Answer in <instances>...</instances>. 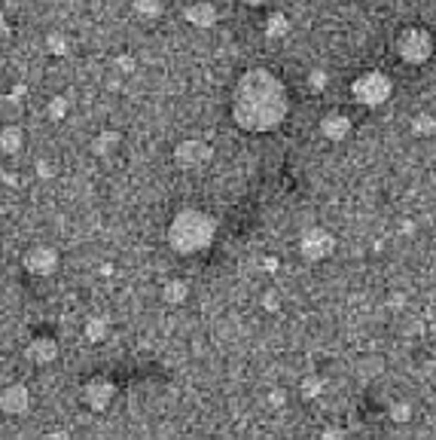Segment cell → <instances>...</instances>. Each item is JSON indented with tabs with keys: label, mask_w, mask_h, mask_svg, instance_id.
I'll use <instances>...</instances> for the list:
<instances>
[{
	"label": "cell",
	"mask_w": 436,
	"mask_h": 440,
	"mask_svg": "<svg viewBox=\"0 0 436 440\" xmlns=\"http://www.w3.org/2000/svg\"><path fill=\"white\" fill-rule=\"evenodd\" d=\"M290 114V95L281 77L266 68H250L232 89V119L241 132L268 135L284 126Z\"/></svg>",
	"instance_id": "1"
},
{
	"label": "cell",
	"mask_w": 436,
	"mask_h": 440,
	"mask_svg": "<svg viewBox=\"0 0 436 440\" xmlns=\"http://www.w3.org/2000/svg\"><path fill=\"white\" fill-rule=\"evenodd\" d=\"M214 236H217L214 217L205 214V211H199V208L177 211L168 224V245L183 257L208 251V248L214 245Z\"/></svg>",
	"instance_id": "2"
},
{
	"label": "cell",
	"mask_w": 436,
	"mask_h": 440,
	"mask_svg": "<svg viewBox=\"0 0 436 440\" xmlns=\"http://www.w3.org/2000/svg\"><path fill=\"white\" fill-rule=\"evenodd\" d=\"M394 49H397V55H400V61L412 64V68H421V64H428L433 59L436 40L424 25H406L403 31L397 34Z\"/></svg>",
	"instance_id": "3"
},
{
	"label": "cell",
	"mask_w": 436,
	"mask_h": 440,
	"mask_svg": "<svg viewBox=\"0 0 436 440\" xmlns=\"http://www.w3.org/2000/svg\"><path fill=\"white\" fill-rule=\"evenodd\" d=\"M351 95H354V101H360L363 107H382L385 101L394 95V82L382 71H366V73H360V77H354V82H351Z\"/></svg>",
	"instance_id": "4"
},
{
	"label": "cell",
	"mask_w": 436,
	"mask_h": 440,
	"mask_svg": "<svg viewBox=\"0 0 436 440\" xmlns=\"http://www.w3.org/2000/svg\"><path fill=\"white\" fill-rule=\"evenodd\" d=\"M332 251H336V236H332L330 229H323V226L305 229L302 238H299V254H302L309 263L327 260Z\"/></svg>",
	"instance_id": "5"
},
{
	"label": "cell",
	"mask_w": 436,
	"mask_h": 440,
	"mask_svg": "<svg viewBox=\"0 0 436 440\" xmlns=\"http://www.w3.org/2000/svg\"><path fill=\"white\" fill-rule=\"evenodd\" d=\"M25 269L37 275V279H46V275H52L58 269V251H55L52 245H34L25 251Z\"/></svg>",
	"instance_id": "6"
},
{
	"label": "cell",
	"mask_w": 436,
	"mask_h": 440,
	"mask_svg": "<svg viewBox=\"0 0 436 440\" xmlns=\"http://www.w3.org/2000/svg\"><path fill=\"white\" fill-rule=\"evenodd\" d=\"M211 147L205 141H199V138H189V141H180L174 147V162L180 165V169H201V165L211 162Z\"/></svg>",
	"instance_id": "7"
},
{
	"label": "cell",
	"mask_w": 436,
	"mask_h": 440,
	"mask_svg": "<svg viewBox=\"0 0 436 440\" xmlns=\"http://www.w3.org/2000/svg\"><path fill=\"white\" fill-rule=\"evenodd\" d=\"M113 398H116V385L110 379H92L82 385V403H86L92 412L107 410L110 403H113Z\"/></svg>",
	"instance_id": "8"
},
{
	"label": "cell",
	"mask_w": 436,
	"mask_h": 440,
	"mask_svg": "<svg viewBox=\"0 0 436 440\" xmlns=\"http://www.w3.org/2000/svg\"><path fill=\"white\" fill-rule=\"evenodd\" d=\"M0 410H4L6 416H25V412L31 410V391H27V385H22V382L6 385V389L0 391Z\"/></svg>",
	"instance_id": "9"
},
{
	"label": "cell",
	"mask_w": 436,
	"mask_h": 440,
	"mask_svg": "<svg viewBox=\"0 0 436 440\" xmlns=\"http://www.w3.org/2000/svg\"><path fill=\"white\" fill-rule=\"evenodd\" d=\"M183 18L192 25V28H201V31H208V28L217 25V6L211 4V0H196V4H189L187 9H183Z\"/></svg>",
	"instance_id": "10"
},
{
	"label": "cell",
	"mask_w": 436,
	"mask_h": 440,
	"mask_svg": "<svg viewBox=\"0 0 436 440\" xmlns=\"http://www.w3.org/2000/svg\"><path fill=\"white\" fill-rule=\"evenodd\" d=\"M351 119L342 114V110H330V114H323V119H320V135L327 138V141H345V138L351 135Z\"/></svg>",
	"instance_id": "11"
},
{
	"label": "cell",
	"mask_w": 436,
	"mask_h": 440,
	"mask_svg": "<svg viewBox=\"0 0 436 440\" xmlns=\"http://www.w3.org/2000/svg\"><path fill=\"white\" fill-rule=\"evenodd\" d=\"M27 358L40 367L52 364L55 358H58V343H55L52 336H34L31 343H27Z\"/></svg>",
	"instance_id": "12"
},
{
	"label": "cell",
	"mask_w": 436,
	"mask_h": 440,
	"mask_svg": "<svg viewBox=\"0 0 436 440\" xmlns=\"http://www.w3.org/2000/svg\"><path fill=\"white\" fill-rule=\"evenodd\" d=\"M119 144H123V138H119V132H113V128H107V132H98L95 138H92L89 150L95 153V156H101V159H104V156L113 153Z\"/></svg>",
	"instance_id": "13"
},
{
	"label": "cell",
	"mask_w": 436,
	"mask_h": 440,
	"mask_svg": "<svg viewBox=\"0 0 436 440\" xmlns=\"http://www.w3.org/2000/svg\"><path fill=\"white\" fill-rule=\"evenodd\" d=\"M25 147V132L18 126H4L0 128V150L6 156H15Z\"/></svg>",
	"instance_id": "14"
},
{
	"label": "cell",
	"mask_w": 436,
	"mask_h": 440,
	"mask_svg": "<svg viewBox=\"0 0 436 440\" xmlns=\"http://www.w3.org/2000/svg\"><path fill=\"white\" fill-rule=\"evenodd\" d=\"M162 297H165V302H171V306H180V302L189 297V284L183 281V279H171V281H165Z\"/></svg>",
	"instance_id": "15"
},
{
	"label": "cell",
	"mask_w": 436,
	"mask_h": 440,
	"mask_svg": "<svg viewBox=\"0 0 436 440\" xmlns=\"http://www.w3.org/2000/svg\"><path fill=\"white\" fill-rule=\"evenodd\" d=\"M287 28H290V25H287V16L284 13H268L263 31H266L268 40H281V37H287Z\"/></svg>",
	"instance_id": "16"
},
{
	"label": "cell",
	"mask_w": 436,
	"mask_h": 440,
	"mask_svg": "<svg viewBox=\"0 0 436 440\" xmlns=\"http://www.w3.org/2000/svg\"><path fill=\"white\" fill-rule=\"evenodd\" d=\"M135 13L144 18H159L165 13V4L162 0H135Z\"/></svg>",
	"instance_id": "17"
},
{
	"label": "cell",
	"mask_w": 436,
	"mask_h": 440,
	"mask_svg": "<svg viewBox=\"0 0 436 440\" xmlns=\"http://www.w3.org/2000/svg\"><path fill=\"white\" fill-rule=\"evenodd\" d=\"M68 34H61V31H52L49 37H46V52L49 55H68Z\"/></svg>",
	"instance_id": "18"
},
{
	"label": "cell",
	"mask_w": 436,
	"mask_h": 440,
	"mask_svg": "<svg viewBox=\"0 0 436 440\" xmlns=\"http://www.w3.org/2000/svg\"><path fill=\"white\" fill-rule=\"evenodd\" d=\"M107 330H110L107 318H92V321H86V336L92 339V343H101V339L107 336Z\"/></svg>",
	"instance_id": "19"
},
{
	"label": "cell",
	"mask_w": 436,
	"mask_h": 440,
	"mask_svg": "<svg viewBox=\"0 0 436 440\" xmlns=\"http://www.w3.org/2000/svg\"><path fill=\"white\" fill-rule=\"evenodd\" d=\"M412 132H415V135H433V132H436V116L418 114V116L412 119Z\"/></svg>",
	"instance_id": "20"
},
{
	"label": "cell",
	"mask_w": 436,
	"mask_h": 440,
	"mask_svg": "<svg viewBox=\"0 0 436 440\" xmlns=\"http://www.w3.org/2000/svg\"><path fill=\"white\" fill-rule=\"evenodd\" d=\"M46 114H49V119H55V123H58V119H64V116H68V98L55 95L49 104H46Z\"/></svg>",
	"instance_id": "21"
},
{
	"label": "cell",
	"mask_w": 436,
	"mask_h": 440,
	"mask_svg": "<svg viewBox=\"0 0 436 440\" xmlns=\"http://www.w3.org/2000/svg\"><path fill=\"white\" fill-rule=\"evenodd\" d=\"M320 391H323L320 376H309V379H302V394H305V398H318Z\"/></svg>",
	"instance_id": "22"
},
{
	"label": "cell",
	"mask_w": 436,
	"mask_h": 440,
	"mask_svg": "<svg viewBox=\"0 0 436 440\" xmlns=\"http://www.w3.org/2000/svg\"><path fill=\"white\" fill-rule=\"evenodd\" d=\"M327 82H330V77H327V71H311L309 73V86L314 89V92H320V89H327Z\"/></svg>",
	"instance_id": "23"
},
{
	"label": "cell",
	"mask_w": 436,
	"mask_h": 440,
	"mask_svg": "<svg viewBox=\"0 0 436 440\" xmlns=\"http://www.w3.org/2000/svg\"><path fill=\"white\" fill-rule=\"evenodd\" d=\"M409 416H412V407L406 401H400V403H394V407H391V419L394 422H409Z\"/></svg>",
	"instance_id": "24"
},
{
	"label": "cell",
	"mask_w": 436,
	"mask_h": 440,
	"mask_svg": "<svg viewBox=\"0 0 436 440\" xmlns=\"http://www.w3.org/2000/svg\"><path fill=\"white\" fill-rule=\"evenodd\" d=\"M263 309H266V312H278V309H281L278 291H266V293H263Z\"/></svg>",
	"instance_id": "25"
},
{
	"label": "cell",
	"mask_w": 436,
	"mask_h": 440,
	"mask_svg": "<svg viewBox=\"0 0 436 440\" xmlns=\"http://www.w3.org/2000/svg\"><path fill=\"white\" fill-rule=\"evenodd\" d=\"M116 68L123 71V73H132L137 68V61H135V55H116Z\"/></svg>",
	"instance_id": "26"
},
{
	"label": "cell",
	"mask_w": 436,
	"mask_h": 440,
	"mask_svg": "<svg viewBox=\"0 0 436 440\" xmlns=\"http://www.w3.org/2000/svg\"><path fill=\"white\" fill-rule=\"evenodd\" d=\"M52 171H55L52 162H43V159L37 162V174H40V178H52Z\"/></svg>",
	"instance_id": "27"
},
{
	"label": "cell",
	"mask_w": 436,
	"mask_h": 440,
	"mask_svg": "<svg viewBox=\"0 0 436 440\" xmlns=\"http://www.w3.org/2000/svg\"><path fill=\"white\" fill-rule=\"evenodd\" d=\"M284 401H287V398H284L281 389H275L272 394H268V403H272V407H284Z\"/></svg>",
	"instance_id": "28"
},
{
	"label": "cell",
	"mask_w": 436,
	"mask_h": 440,
	"mask_svg": "<svg viewBox=\"0 0 436 440\" xmlns=\"http://www.w3.org/2000/svg\"><path fill=\"white\" fill-rule=\"evenodd\" d=\"M320 440H345V434H342L339 428H327V431L320 434Z\"/></svg>",
	"instance_id": "29"
},
{
	"label": "cell",
	"mask_w": 436,
	"mask_h": 440,
	"mask_svg": "<svg viewBox=\"0 0 436 440\" xmlns=\"http://www.w3.org/2000/svg\"><path fill=\"white\" fill-rule=\"evenodd\" d=\"M27 95V86H22V82H18V86L13 89V95H9V101H15V98H25Z\"/></svg>",
	"instance_id": "30"
},
{
	"label": "cell",
	"mask_w": 436,
	"mask_h": 440,
	"mask_svg": "<svg viewBox=\"0 0 436 440\" xmlns=\"http://www.w3.org/2000/svg\"><path fill=\"white\" fill-rule=\"evenodd\" d=\"M4 37H9V22H6V16L0 13V40H4Z\"/></svg>",
	"instance_id": "31"
},
{
	"label": "cell",
	"mask_w": 436,
	"mask_h": 440,
	"mask_svg": "<svg viewBox=\"0 0 436 440\" xmlns=\"http://www.w3.org/2000/svg\"><path fill=\"white\" fill-rule=\"evenodd\" d=\"M263 269H266V272H275V269H278V260H275V257H266V260H263Z\"/></svg>",
	"instance_id": "32"
},
{
	"label": "cell",
	"mask_w": 436,
	"mask_h": 440,
	"mask_svg": "<svg viewBox=\"0 0 436 440\" xmlns=\"http://www.w3.org/2000/svg\"><path fill=\"white\" fill-rule=\"evenodd\" d=\"M4 183H9V187H13V183H18L15 174H13V171H4Z\"/></svg>",
	"instance_id": "33"
},
{
	"label": "cell",
	"mask_w": 436,
	"mask_h": 440,
	"mask_svg": "<svg viewBox=\"0 0 436 440\" xmlns=\"http://www.w3.org/2000/svg\"><path fill=\"white\" fill-rule=\"evenodd\" d=\"M241 4H247V6H263L266 0H241Z\"/></svg>",
	"instance_id": "34"
},
{
	"label": "cell",
	"mask_w": 436,
	"mask_h": 440,
	"mask_svg": "<svg viewBox=\"0 0 436 440\" xmlns=\"http://www.w3.org/2000/svg\"><path fill=\"white\" fill-rule=\"evenodd\" d=\"M52 440H68V437H64V434H52Z\"/></svg>",
	"instance_id": "35"
},
{
	"label": "cell",
	"mask_w": 436,
	"mask_h": 440,
	"mask_svg": "<svg viewBox=\"0 0 436 440\" xmlns=\"http://www.w3.org/2000/svg\"><path fill=\"white\" fill-rule=\"evenodd\" d=\"M4 214H6V211H4V205H0V220H4Z\"/></svg>",
	"instance_id": "36"
}]
</instances>
